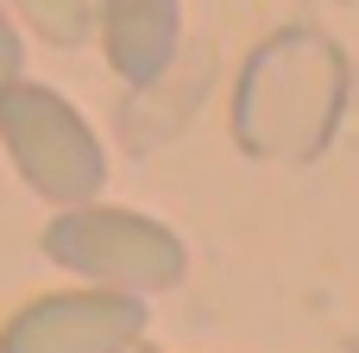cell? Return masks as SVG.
Here are the masks:
<instances>
[{"instance_id":"cell-1","label":"cell","mask_w":359,"mask_h":353,"mask_svg":"<svg viewBox=\"0 0 359 353\" xmlns=\"http://www.w3.org/2000/svg\"><path fill=\"white\" fill-rule=\"evenodd\" d=\"M347 101H353L347 51L316 25H278L246 51L227 126L233 145L259 164H316L334 145Z\"/></svg>"},{"instance_id":"cell-2","label":"cell","mask_w":359,"mask_h":353,"mask_svg":"<svg viewBox=\"0 0 359 353\" xmlns=\"http://www.w3.org/2000/svg\"><path fill=\"white\" fill-rule=\"evenodd\" d=\"M38 246L50 265H63L88 284H107V291H133V297L177 291L189 272V246L177 240V227H164L139 208H107L101 196L57 208L50 227L38 234Z\"/></svg>"},{"instance_id":"cell-3","label":"cell","mask_w":359,"mask_h":353,"mask_svg":"<svg viewBox=\"0 0 359 353\" xmlns=\"http://www.w3.org/2000/svg\"><path fill=\"white\" fill-rule=\"evenodd\" d=\"M0 145L13 158V171L25 177V189L44 196L50 208L95 202L107 183L101 133L76 114V101H63L57 88L32 82V76H13L0 88Z\"/></svg>"},{"instance_id":"cell-4","label":"cell","mask_w":359,"mask_h":353,"mask_svg":"<svg viewBox=\"0 0 359 353\" xmlns=\"http://www.w3.org/2000/svg\"><path fill=\"white\" fill-rule=\"evenodd\" d=\"M145 341V297L133 291H50L0 322V353H133Z\"/></svg>"},{"instance_id":"cell-5","label":"cell","mask_w":359,"mask_h":353,"mask_svg":"<svg viewBox=\"0 0 359 353\" xmlns=\"http://www.w3.org/2000/svg\"><path fill=\"white\" fill-rule=\"evenodd\" d=\"M95 32L126 88H158L183 44V0H95Z\"/></svg>"},{"instance_id":"cell-6","label":"cell","mask_w":359,"mask_h":353,"mask_svg":"<svg viewBox=\"0 0 359 353\" xmlns=\"http://www.w3.org/2000/svg\"><path fill=\"white\" fill-rule=\"evenodd\" d=\"M13 6H19L25 25H32L44 44H57V51H76V44L95 38V0H13Z\"/></svg>"},{"instance_id":"cell-7","label":"cell","mask_w":359,"mask_h":353,"mask_svg":"<svg viewBox=\"0 0 359 353\" xmlns=\"http://www.w3.org/2000/svg\"><path fill=\"white\" fill-rule=\"evenodd\" d=\"M13 76H25V44H19V32H13V19L0 13V88H6Z\"/></svg>"}]
</instances>
